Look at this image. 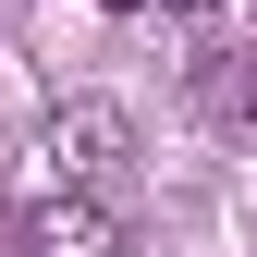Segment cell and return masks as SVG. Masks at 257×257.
<instances>
[{
  "mask_svg": "<svg viewBox=\"0 0 257 257\" xmlns=\"http://www.w3.org/2000/svg\"><path fill=\"white\" fill-rule=\"evenodd\" d=\"M172 13H220V0H172Z\"/></svg>",
  "mask_w": 257,
  "mask_h": 257,
  "instance_id": "cell-3",
  "label": "cell"
},
{
  "mask_svg": "<svg viewBox=\"0 0 257 257\" xmlns=\"http://www.w3.org/2000/svg\"><path fill=\"white\" fill-rule=\"evenodd\" d=\"M110 13H147V0H110Z\"/></svg>",
  "mask_w": 257,
  "mask_h": 257,
  "instance_id": "cell-4",
  "label": "cell"
},
{
  "mask_svg": "<svg viewBox=\"0 0 257 257\" xmlns=\"http://www.w3.org/2000/svg\"><path fill=\"white\" fill-rule=\"evenodd\" d=\"M49 159H61V184H110L122 159H135V122L98 110V98H86V110H49Z\"/></svg>",
  "mask_w": 257,
  "mask_h": 257,
  "instance_id": "cell-2",
  "label": "cell"
},
{
  "mask_svg": "<svg viewBox=\"0 0 257 257\" xmlns=\"http://www.w3.org/2000/svg\"><path fill=\"white\" fill-rule=\"evenodd\" d=\"M13 257H122V220L86 196V184H61V196H37L13 220Z\"/></svg>",
  "mask_w": 257,
  "mask_h": 257,
  "instance_id": "cell-1",
  "label": "cell"
}]
</instances>
